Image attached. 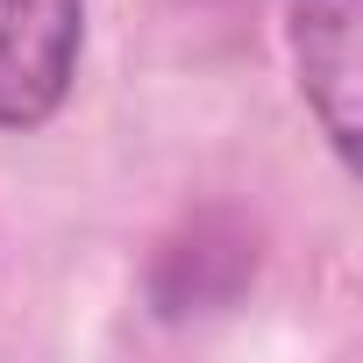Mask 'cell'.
<instances>
[{
    "mask_svg": "<svg viewBox=\"0 0 363 363\" xmlns=\"http://www.w3.org/2000/svg\"><path fill=\"white\" fill-rule=\"evenodd\" d=\"M86 0H0V135L43 128L79 79Z\"/></svg>",
    "mask_w": 363,
    "mask_h": 363,
    "instance_id": "6da1fadb",
    "label": "cell"
},
{
    "mask_svg": "<svg viewBox=\"0 0 363 363\" xmlns=\"http://www.w3.org/2000/svg\"><path fill=\"white\" fill-rule=\"evenodd\" d=\"M356 15L363 0H292L285 15V43H292V72L306 93V114L320 121V135L335 143V157H356L363 135V65H356Z\"/></svg>",
    "mask_w": 363,
    "mask_h": 363,
    "instance_id": "7a4b0ae2",
    "label": "cell"
}]
</instances>
